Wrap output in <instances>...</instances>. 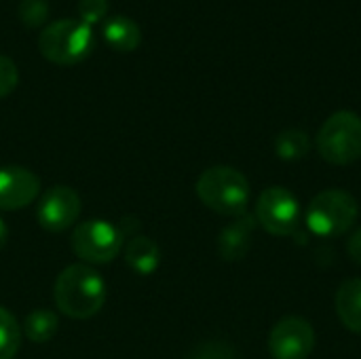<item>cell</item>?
<instances>
[{
  "label": "cell",
  "instance_id": "1",
  "mask_svg": "<svg viewBox=\"0 0 361 359\" xmlns=\"http://www.w3.org/2000/svg\"><path fill=\"white\" fill-rule=\"evenodd\" d=\"M53 298L63 315L89 320L97 315L106 303V281L89 264H70L57 275Z\"/></svg>",
  "mask_w": 361,
  "mask_h": 359
},
{
  "label": "cell",
  "instance_id": "2",
  "mask_svg": "<svg viewBox=\"0 0 361 359\" xmlns=\"http://www.w3.org/2000/svg\"><path fill=\"white\" fill-rule=\"evenodd\" d=\"M197 195L201 203L222 216H241L250 203L247 178L228 165H216L205 169L197 180Z\"/></svg>",
  "mask_w": 361,
  "mask_h": 359
},
{
  "label": "cell",
  "instance_id": "3",
  "mask_svg": "<svg viewBox=\"0 0 361 359\" xmlns=\"http://www.w3.org/2000/svg\"><path fill=\"white\" fill-rule=\"evenodd\" d=\"M95 47L93 28L80 19H57L42 28L38 51L57 66H74L85 61Z\"/></svg>",
  "mask_w": 361,
  "mask_h": 359
},
{
  "label": "cell",
  "instance_id": "4",
  "mask_svg": "<svg viewBox=\"0 0 361 359\" xmlns=\"http://www.w3.org/2000/svg\"><path fill=\"white\" fill-rule=\"evenodd\" d=\"M360 216L355 197L341 188H328L313 197L307 209V226L317 237H338L347 233Z\"/></svg>",
  "mask_w": 361,
  "mask_h": 359
},
{
  "label": "cell",
  "instance_id": "5",
  "mask_svg": "<svg viewBox=\"0 0 361 359\" xmlns=\"http://www.w3.org/2000/svg\"><path fill=\"white\" fill-rule=\"evenodd\" d=\"M317 150L332 165H351L361 159V116L351 110L334 112L317 133Z\"/></svg>",
  "mask_w": 361,
  "mask_h": 359
},
{
  "label": "cell",
  "instance_id": "6",
  "mask_svg": "<svg viewBox=\"0 0 361 359\" xmlns=\"http://www.w3.org/2000/svg\"><path fill=\"white\" fill-rule=\"evenodd\" d=\"M123 233L116 224L108 220H85L72 231V252L85 264H108L123 250Z\"/></svg>",
  "mask_w": 361,
  "mask_h": 359
},
{
  "label": "cell",
  "instance_id": "7",
  "mask_svg": "<svg viewBox=\"0 0 361 359\" xmlns=\"http://www.w3.org/2000/svg\"><path fill=\"white\" fill-rule=\"evenodd\" d=\"M254 218L267 233L275 237H288L298 226V199L283 186H269L256 201Z\"/></svg>",
  "mask_w": 361,
  "mask_h": 359
},
{
  "label": "cell",
  "instance_id": "8",
  "mask_svg": "<svg viewBox=\"0 0 361 359\" xmlns=\"http://www.w3.org/2000/svg\"><path fill=\"white\" fill-rule=\"evenodd\" d=\"M315 349L313 326L296 315L279 320L269 334V351L273 359H307Z\"/></svg>",
  "mask_w": 361,
  "mask_h": 359
},
{
  "label": "cell",
  "instance_id": "9",
  "mask_svg": "<svg viewBox=\"0 0 361 359\" xmlns=\"http://www.w3.org/2000/svg\"><path fill=\"white\" fill-rule=\"evenodd\" d=\"M80 207L82 203L78 193L70 186L57 184L40 197L36 207V220L49 233H63L74 226L80 216Z\"/></svg>",
  "mask_w": 361,
  "mask_h": 359
},
{
  "label": "cell",
  "instance_id": "10",
  "mask_svg": "<svg viewBox=\"0 0 361 359\" xmlns=\"http://www.w3.org/2000/svg\"><path fill=\"white\" fill-rule=\"evenodd\" d=\"M40 193V178L19 165L0 167V209L15 212L27 207Z\"/></svg>",
  "mask_w": 361,
  "mask_h": 359
},
{
  "label": "cell",
  "instance_id": "11",
  "mask_svg": "<svg viewBox=\"0 0 361 359\" xmlns=\"http://www.w3.org/2000/svg\"><path fill=\"white\" fill-rule=\"evenodd\" d=\"M256 218L254 214H241L237 216L228 226L222 229L218 237V254L226 262H237L243 260L250 252L252 245V235L256 229Z\"/></svg>",
  "mask_w": 361,
  "mask_h": 359
},
{
  "label": "cell",
  "instance_id": "12",
  "mask_svg": "<svg viewBox=\"0 0 361 359\" xmlns=\"http://www.w3.org/2000/svg\"><path fill=\"white\" fill-rule=\"evenodd\" d=\"M125 262L133 273L142 277L152 275L161 264V250L152 239L144 235H135L125 245Z\"/></svg>",
  "mask_w": 361,
  "mask_h": 359
},
{
  "label": "cell",
  "instance_id": "13",
  "mask_svg": "<svg viewBox=\"0 0 361 359\" xmlns=\"http://www.w3.org/2000/svg\"><path fill=\"white\" fill-rule=\"evenodd\" d=\"M334 305L343 326L361 334V279H347L341 284Z\"/></svg>",
  "mask_w": 361,
  "mask_h": 359
},
{
  "label": "cell",
  "instance_id": "14",
  "mask_svg": "<svg viewBox=\"0 0 361 359\" xmlns=\"http://www.w3.org/2000/svg\"><path fill=\"white\" fill-rule=\"evenodd\" d=\"M106 44L114 51H121V53H129V51H135L142 42V30L140 25L129 19V17H112L106 21L104 25V32H102Z\"/></svg>",
  "mask_w": 361,
  "mask_h": 359
},
{
  "label": "cell",
  "instance_id": "15",
  "mask_svg": "<svg viewBox=\"0 0 361 359\" xmlns=\"http://www.w3.org/2000/svg\"><path fill=\"white\" fill-rule=\"evenodd\" d=\"M57 328H59V317L51 309H36L23 322V332H25L27 341H32L36 345L49 343L55 336Z\"/></svg>",
  "mask_w": 361,
  "mask_h": 359
},
{
  "label": "cell",
  "instance_id": "16",
  "mask_svg": "<svg viewBox=\"0 0 361 359\" xmlns=\"http://www.w3.org/2000/svg\"><path fill=\"white\" fill-rule=\"evenodd\" d=\"M311 140L300 129H286L275 138V152L283 161H300L309 154Z\"/></svg>",
  "mask_w": 361,
  "mask_h": 359
},
{
  "label": "cell",
  "instance_id": "17",
  "mask_svg": "<svg viewBox=\"0 0 361 359\" xmlns=\"http://www.w3.org/2000/svg\"><path fill=\"white\" fill-rule=\"evenodd\" d=\"M21 345V330L17 320L0 307V359H13Z\"/></svg>",
  "mask_w": 361,
  "mask_h": 359
},
{
  "label": "cell",
  "instance_id": "18",
  "mask_svg": "<svg viewBox=\"0 0 361 359\" xmlns=\"http://www.w3.org/2000/svg\"><path fill=\"white\" fill-rule=\"evenodd\" d=\"M17 13L25 28H40L49 17V4L47 0H21Z\"/></svg>",
  "mask_w": 361,
  "mask_h": 359
},
{
  "label": "cell",
  "instance_id": "19",
  "mask_svg": "<svg viewBox=\"0 0 361 359\" xmlns=\"http://www.w3.org/2000/svg\"><path fill=\"white\" fill-rule=\"evenodd\" d=\"M188 359H237V353L233 351L231 345L220 343V341H207L201 343L192 349Z\"/></svg>",
  "mask_w": 361,
  "mask_h": 359
},
{
  "label": "cell",
  "instance_id": "20",
  "mask_svg": "<svg viewBox=\"0 0 361 359\" xmlns=\"http://www.w3.org/2000/svg\"><path fill=\"white\" fill-rule=\"evenodd\" d=\"M19 85V70H17V63L6 57V55H0V99L11 95Z\"/></svg>",
  "mask_w": 361,
  "mask_h": 359
},
{
  "label": "cell",
  "instance_id": "21",
  "mask_svg": "<svg viewBox=\"0 0 361 359\" xmlns=\"http://www.w3.org/2000/svg\"><path fill=\"white\" fill-rule=\"evenodd\" d=\"M108 13V0H78V15L80 21L93 25L102 21Z\"/></svg>",
  "mask_w": 361,
  "mask_h": 359
},
{
  "label": "cell",
  "instance_id": "22",
  "mask_svg": "<svg viewBox=\"0 0 361 359\" xmlns=\"http://www.w3.org/2000/svg\"><path fill=\"white\" fill-rule=\"evenodd\" d=\"M347 252H349L351 260L361 267V229H357V231L349 237V241H347Z\"/></svg>",
  "mask_w": 361,
  "mask_h": 359
},
{
  "label": "cell",
  "instance_id": "23",
  "mask_svg": "<svg viewBox=\"0 0 361 359\" xmlns=\"http://www.w3.org/2000/svg\"><path fill=\"white\" fill-rule=\"evenodd\" d=\"M6 239H8V229H6V222L0 218V250L6 245Z\"/></svg>",
  "mask_w": 361,
  "mask_h": 359
}]
</instances>
